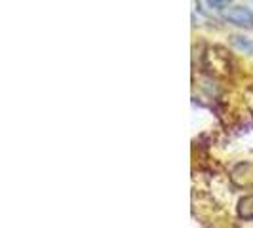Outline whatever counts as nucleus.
I'll return each instance as SVG.
<instances>
[{"label":"nucleus","mask_w":253,"mask_h":228,"mask_svg":"<svg viewBox=\"0 0 253 228\" xmlns=\"http://www.w3.org/2000/svg\"><path fill=\"white\" fill-rule=\"evenodd\" d=\"M230 179H232V183H234L236 187H244V189L253 187V164H250V162L238 164L232 169Z\"/></svg>","instance_id":"f03ea898"},{"label":"nucleus","mask_w":253,"mask_h":228,"mask_svg":"<svg viewBox=\"0 0 253 228\" xmlns=\"http://www.w3.org/2000/svg\"><path fill=\"white\" fill-rule=\"evenodd\" d=\"M223 17L234 23L238 27H246V29H253V12L250 8H244V6H230L225 10Z\"/></svg>","instance_id":"f257e3e1"},{"label":"nucleus","mask_w":253,"mask_h":228,"mask_svg":"<svg viewBox=\"0 0 253 228\" xmlns=\"http://www.w3.org/2000/svg\"><path fill=\"white\" fill-rule=\"evenodd\" d=\"M238 215L242 219H253V194L252 196H244L238 202Z\"/></svg>","instance_id":"7ed1b4c3"},{"label":"nucleus","mask_w":253,"mask_h":228,"mask_svg":"<svg viewBox=\"0 0 253 228\" xmlns=\"http://www.w3.org/2000/svg\"><path fill=\"white\" fill-rule=\"evenodd\" d=\"M234 44L240 48V50L248 51V53H253V40L246 37H234Z\"/></svg>","instance_id":"20e7f679"}]
</instances>
